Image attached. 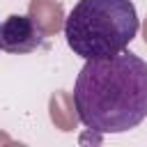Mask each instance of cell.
I'll use <instances>...</instances> for the list:
<instances>
[{"label":"cell","instance_id":"7a4b0ae2","mask_svg":"<svg viewBox=\"0 0 147 147\" xmlns=\"http://www.w3.org/2000/svg\"><path fill=\"white\" fill-rule=\"evenodd\" d=\"M138 25L131 0H78L64 21V37L83 60L108 57L133 41Z\"/></svg>","mask_w":147,"mask_h":147},{"label":"cell","instance_id":"277c9868","mask_svg":"<svg viewBox=\"0 0 147 147\" xmlns=\"http://www.w3.org/2000/svg\"><path fill=\"white\" fill-rule=\"evenodd\" d=\"M0 51H2V44H0Z\"/></svg>","mask_w":147,"mask_h":147},{"label":"cell","instance_id":"3957f363","mask_svg":"<svg viewBox=\"0 0 147 147\" xmlns=\"http://www.w3.org/2000/svg\"><path fill=\"white\" fill-rule=\"evenodd\" d=\"M0 44L7 53H32L44 44V32L32 16L11 14L0 23Z\"/></svg>","mask_w":147,"mask_h":147},{"label":"cell","instance_id":"6da1fadb","mask_svg":"<svg viewBox=\"0 0 147 147\" xmlns=\"http://www.w3.org/2000/svg\"><path fill=\"white\" fill-rule=\"evenodd\" d=\"M78 119L94 133H124L147 117V62L131 51L85 60L74 85Z\"/></svg>","mask_w":147,"mask_h":147}]
</instances>
